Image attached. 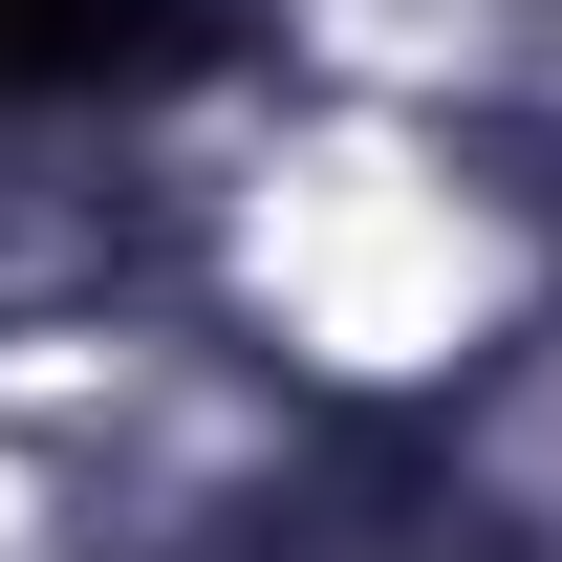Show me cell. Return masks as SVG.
Instances as JSON below:
<instances>
[{"instance_id": "cell-1", "label": "cell", "mask_w": 562, "mask_h": 562, "mask_svg": "<svg viewBox=\"0 0 562 562\" xmlns=\"http://www.w3.org/2000/svg\"><path fill=\"white\" fill-rule=\"evenodd\" d=\"M151 44H195V0H0V66H44V87L151 66Z\"/></svg>"}]
</instances>
